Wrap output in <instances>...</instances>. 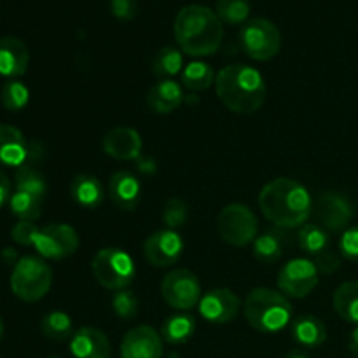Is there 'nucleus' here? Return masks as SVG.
Listing matches in <instances>:
<instances>
[{"instance_id": "1", "label": "nucleus", "mask_w": 358, "mask_h": 358, "mask_svg": "<svg viewBox=\"0 0 358 358\" xmlns=\"http://www.w3.org/2000/svg\"><path fill=\"white\" fill-rule=\"evenodd\" d=\"M259 208L269 222L283 229L303 226L313 212V201L303 184L292 178L280 177L262 187Z\"/></svg>"}, {"instance_id": "2", "label": "nucleus", "mask_w": 358, "mask_h": 358, "mask_svg": "<svg viewBox=\"0 0 358 358\" xmlns=\"http://www.w3.org/2000/svg\"><path fill=\"white\" fill-rule=\"evenodd\" d=\"M175 41L189 56H210L219 51L224 38L220 17L212 9L199 3L178 10L173 23Z\"/></svg>"}, {"instance_id": "3", "label": "nucleus", "mask_w": 358, "mask_h": 358, "mask_svg": "<svg viewBox=\"0 0 358 358\" xmlns=\"http://www.w3.org/2000/svg\"><path fill=\"white\" fill-rule=\"evenodd\" d=\"M215 90L220 101L236 114H254L266 101L264 77L248 65H227L220 70Z\"/></svg>"}, {"instance_id": "4", "label": "nucleus", "mask_w": 358, "mask_h": 358, "mask_svg": "<svg viewBox=\"0 0 358 358\" xmlns=\"http://www.w3.org/2000/svg\"><path fill=\"white\" fill-rule=\"evenodd\" d=\"M245 318L255 331L262 334H275L289 325L292 306L282 292L259 287L250 290L243 304Z\"/></svg>"}, {"instance_id": "5", "label": "nucleus", "mask_w": 358, "mask_h": 358, "mask_svg": "<svg viewBox=\"0 0 358 358\" xmlns=\"http://www.w3.org/2000/svg\"><path fill=\"white\" fill-rule=\"evenodd\" d=\"M52 285V271L41 257L27 255L16 262L10 273V290L17 299L35 303L48 296Z\"/></svg>"}, {"instance_id": "6", "label": "nucleus", "mask_w": 358, "mask_h": 358, "mask_svg": "<svg viewBox=\"0 0 358 358\" xmlns=\"http://www.w3.org/2000/svg\"><path fill=\"white\" fill-rule=\"evenodd\" d=\"M91 269L101 287L108 290L128 289L135 278V262L121 248H101L91 262Z\"/></svg>"}, {"instance_id": "7", "label": "nucleus", "mask_w": 358, "mask_h": 358, "mask_svg": "<svg viewBox=\"0 0 358 358\" xmlns=\"http://www.w3.org/2000/svg\"><path fill=\"white\" fill-rule=\"evenodd\" d=\"M240 45L248 58L255 62H268L280 52L282 34L273 21L254 17L241 27Z\"/></svg>"}, {"instance_id": "8", "label": "nucleus", "mask_w": 358, "mask_h": 358, "mask_svg": "<svg viewBox=\"0 0 358 358\" xmlns=\"http://www.w3.org/2000/svg\"><path fill=\"white\" fill-rule=\"evenodd\" d=\"M219 234L226 243L233 247H245L257 238V217L248 206L241 203H231L220 212L217 220Z\"/></svg>"}, {"instance_id": "9", "label": "nucleus", "mask_w": 358, "mask_h": 358, "mask_svg": "<svg viewBox=\"0 0 358 358\" xmlns=\"http://www.w3.org/2000/svg\"><path fill=\"white\" fill-rule=\"evenodd\" d=\"M161 296L171 308L187 311L201 301V285L189 269H173L161 283Z\"/></svg>"}, {"instance_id": "10", "label": "nucleus", "mask_w": 358, "mask_h": 358, "mask_svg": "<svg viewBox=\"0 0 358 358\" xmlns=\"http://www.w3.org/2000/svg\"><path fill=\"white\" fill-rule=\"evenodd\" d=\"M278 289L283 296L292 299H303L313 292L318 285V269L315 262L308 259H292L278 271Z\"/></svg>"}, {"instance_id": "11", "label": "nucleus", "mask_w": 358, "mask_h": 358, "mask_svg": "<svg viewBox=\"0 0 358 358\" xmlns=\"http://www.w3.org/2000/svg\"><path fill=\"white\" fill-rule=\"evenodd\" d=\"M34 247L41 257L59 261L76 254L79 248V236L69 224H49L38 229Z\"/></svg>"}, {"instance_id": "12", "label": "nucleus", "mask_w": 358, "mask_h": 358, "mask_svg": "<svg viewBox=\"0 0 358 358\" xmlns=\"http://www.w3.org/2000/svg\"><path fill=\"white\" fill-rule=\"evenodd\" d=\"M313 213L325 231L346 229L353 219V206L345 196L338 192H324L313 203Z\"/></svg>"}, {"instance_id": "13", "label": "nucleus", "mask_w": 358, "mask_h": 358, "mask_svg": "<svg viewBox=\"0 0 358 358\" xmlns=\"http://www.w3.org/2000/svg\"><path fill=\"white\" fill-rule=\"evenodd\" d=\"M184 241L177 231L163 229L150 234L143 243V255L156 268H166L180 259Z\"/></svg>"}, {"instance_id": "14", "label": "nucleus", "mask_w": 358, "mask_h": 358, "mask_svg": "<svg viewBox=\"0 0 358 358\" xmlns=\"http://www.w3.org/2000/svg\"><path fill=\"white\" fill-rule=\"evenodd\" d=\"M163 336L149 325H138L124 336L121 343V358H161Z\"/></svg>"}, {"instance_id": "15", "label": "nucleus", "mask_w": 358, "mask_h": 358, "mask_svg": "<svg viewBox=\"0 0 358 358\" xmlns=\"http://www.w3.org/2000/svg\"><path fill=\"white\" fill-rule=\"evenodd\" d=\"M240 299L229 289H213L199 301V313L210 324H229L240 311Z\"/></svg>"}, {"instance_id": "16", "label": "nucleus", "mask_w": 358, "mask_h": 358, "mask_svg": "<svg viewBox=\"0 0 358 358\" xmlns=\"http://www.w3.org/2000/svg\"><path fill=\"white\" fill-rule=\"evenodd\" d=\"M103 150L119 161L138 159L142 154V136L136 129L119 126L103 136Z\"/></svg>"}, {"instance_id": "17", "label": "nucleus", "mask_w": 358, "mask_h": 358, "mask_svg": "<svg viewBox=\"0 0 358 358\" xmlns=\"http://www.w3.org/2000/svg\"><path fill=\"white\" fill-rule=\"evenodd\" d=\"M30 62L28 48L21 38L6 35L0 38V76L7 79H17L24 76Z\"/></svg>"}, {"instance_id": "18", "label": "nucleus", "mask_w": 358, "mask_h": 358, "mask_svg": "<svg viewBox=\"0 0 358 358\" xmlns=\"http://www.w3.org/2000/svg\"><path fill=\"white\" fill-rule=\"evenodd\" d=\"M70 353L73 358H110V341L100 329L83 327L70 339Z\"/></svg>"}, {"instance_id": "19", "label": "nucleus", "mask_w": 358, "mask_h": 358, "mask_svg": "<svg viewBox=\"0 0 358 358\" xmlns=\"http://www.w3.org/2000/svg\"><path fill=\"white\" fill-rule=\"evenodd\" d=\"M30 145L17 128L0 122V164L20 168L30 157Z\"/></svg>"}, {"instance_id": "20", "label": "nucleus", "mask_w": 358, "mask_h": 358, "mask_svg": "<svg viewBox=\"0 0 358 358\" xmlns=\"http://www.w3.org/2000/svg\"><path fill=\"white\" fill-rule=\"evenodd\" d=\"M140 182L129 171H115L108 180V194L117 208L135 210L140 203Z\"/></svg>"}, {"instance_id": "21", "label": "nucleus", "mask_w": 358, "mask_h": 358, "mask_svg": "<svg viewBox=\"0 0 358 358\" xmlns=\"http://www.w3.org/2000/svg\"><path fill=\"white\" fill-rule=\"evenodd\" d=\"M182 101H184V91L180 84L171 79L156 83L147 94V103L156 114H170L180 107Z\"/></svg>"}, {"instance_id": "22", "label": "nucleus", "mask_w": 358, "mask_h": 358, "mask_svg": "<svg viewBox=\"0 0 358 358\" xmlns=\"http://www.w3.org/2000/svg\"><path fill=\"white\" fill-rule=\"evenodd\" d=\"M70 192H72V198L76 199L77 205L87 210L98 208L105 198L103 185L100 184V180L86 173L73 177L72 184H70Z\"/></svg>"}, {"instance_id": "23", "label": "nucleus", "mask_w": 358, "mask_h": 358, "mask_svg": "<svg viewBox=\"0 0 358 358\" xmlns=\"http://www.w3.org/2000/svg\"><path fill=\"white\" fill-rule=\"evenodd\" d=\"M292 338L304 348H318L327 339V327L320 318L303 315L292 324Z\"/></svg>"}, {"instance_id": "24", "label": "nucleus", "mask_w": 358, "mask_h": 358, "mask_svg": "<svg viewBox=\"0 0 358 358\" xmlns=\"http://www.w3.org/2000/svg\"><path fill=\"white\" fill-rule=\"evenodd\" d=\"M196 320L187 313L171 315L166 318L161 329V336L170 345H184L194 336Z\"/></svg>"}, {"instance_id": "25", "label": "nucleus", "mask_w": 358, "mask_h": 358, "mask_svg": "<svg viewBox=\"0 0 358 358\" xmlns=\"http://www.w3.org/2000/svg\"><path fill=\"white\" fill-rule=\"evenodd\" d=\"M334 310L350 324H358V282H346L336 290Z\"/></svg>"}, {"instance_id": "26", "label": "nucleus", "mask_w": 358, "mask_h": 358, "mask_svg": "<svg viewBox=\"0 0 358 358\" xmlns=\"http://www.w3.org/2000/svg\"><path fill=\"white\" fill-rule=\"evenodd\" d=\"M182 65H184L182 52L177 48H171V45L161 48L154 55L152 63H150L154 76L161 77V79H170V77L177 76L180 72Z\"/></svg>"}, {"instance_id": "27", "label": "nucleus", "mask_w": 358, "mask_h": 358, "mask_svg": "<svg viewBox=\"0 0 358 358\" xmlns=\"http://www.w3.org/2000/svg\"><path fill=\"white\" fill-rule=\"evenodd\" d=\"M44 336L51 341H69L73 336L72 318L63 311H51L41 322Z\"/></svg>"}, {"instance_id": "28", "label": "nucleus", "mask_w": 358, "mask_h": 358, "mask_svg": "<svg viewBox=\"0 0 358 358\" xmlns=\"http://www.w3.org/2000/svg\"><path fill=\"white\" fill-rule=\"evenodd\" d=\"M14 184H16V191L27 192V194L41 199H44L45 191H48L44 175L35 170L34 166H28V164L17 168L16 175H14Z\"/></svg>"}, {"instance_id": "29", "label": "nucleus", "mask_w": 358, "mask_h": 358, "mask_svg": "<svg viewBox=\"0 0 358 358\" xmlns=\"http://www.w3.org/2000/svg\"><path fill=\"white\" fill-rule=\"evenodd\" d=\"M283 255V238L278 233L261 234L254 241V257L262 264H273Z\"/></svg>"}, {"instance_id": "30", "label": "nucleus", "mask_w": 358, "mask_h": 358, "mask_svg": "<svg viewBox=\"0 0 358 358\" xmlns=\"http://www.w3.org/2000/svg\"><path fill=\"white\" fill-rule=\"evenodd\" d=\"M215 83L213 69L205 62H194L182 72V84L191 91H205Z\"/></svg>"}, {"instance_id": "31", "label": "nucleus", "mask_w": 358, "mask_h": 358, "mask_svg": "<svg viewBox=\"0 0 358 358\" xmlns=\"http://www.w3.org/2000/svg\"><path fill=\"white\" fill-rule=\"evenodd\" d=\"M9 208L13 212V215L17 217L20 220L35 222L42 213V199L27 194V192L16 191L10 196Z\"/></svg>"}, {"instance_id": "32", "label": "nucleus", "mask_w": 358, "mask_h": 358, "mask_svg": "<svg viewBox=\"0 0 358 358\" xmlns=\"http://www.w3.org/2000/svg\"><path fill=\"white\" fill-rule=\"evenodd\" d=\"M252 10V0H217L215 13L222 23L241 24L247 23Z\"/></svg>"}, {"instance_id": "33", "label": "nucleus", "mask_w": 358, "mask_h": 358, "mask_svg": "<svg viewBox=\"0 0 358 358\" xmlns=\"http://www.w3.org/2000/svg\"><path fill=\"white\" fill-rule=\"evenodd\" d=\"M299 247L311 255L329 250V234L320 224H304L299 231Z\"/></svg>"}, {"instance_id": "34", "label": "nucleus", "mask_w": 358, "mask_h": 358, "mask_svg": "<svg viewBox=\"0 0 358 358\" xmlns=\"http://www.w3.org/2000/svg\"><path fill=\"white\" fill-rule=\"evenodd\" d=\"M30 100V91L21 80L10 79L0 90V101L10 112L23 110Z\"/></svg>"}, {"instance_id": "35", "label": "nucleus", "mask_w": 358, "mask_h": 358, "mask_svg": "<svg viewBox=\"0 0 358 358\" xmlns=\"http://www.w3.org/2000/svg\"><path fill=\"white\" fill-rule=\"evenodd\" d=\"M112 308H114L115 315L122 320H131L138 315L140 310V303L138 297L133 290L129 289H122L117 290V292L112 296Z\"/></svg>"}, {"instance_id": "36", "label": "nucleus", "mask_w": 358, "mask_h": 358, "mask_svg": "<svg viewBox=\"0 0 358 358\" xmlns=\"http://www.w3.org/2000/svg\"><path fill=\"white\" fill-rule=\"evenodd\" d=\"M187 215H189V208L187 205H185L184 199L171 198L170 201L164 205L163 220L168 226V229L175 231L178 229V227L184 226V224L187 222Z\"/></svg>"}, {"instance_id": "37", "label": "nucleus", "mask_w": 358, "mask_h": 358, "mask_svg": "<svg viewBox=\"0 0 358 358\" xmlns=\"http://www.w3.org/2000/svg\"><path fill=\"white\" fill-rule=\"evenodd\" d=\"M38 234V227L34 222H28V220H20L16 222V226L10 231V236L16 241L17 245H23V247H31L35 243V238Z\"/></svg>"}, {"instance_id": "38", "label": "nucleus", "mask_w": 358, "mask_h": 358, "mask_svg": "<svg viewBox=\"0 0 358 358\" xmlns=\"http://www.w3.org/2000/svg\"><path fill=\"white\" fill-rule=\"evenodd\" d=\"M339 250H341L343 257L352 262H358V226L345 231L341 241H339Z\"/></svg>"}, {"instance_id": "39", "label": "nucleus", "mask_w": 358, "mask_h": 358, "mask_svg": "<svg viewBox=\"0 0 358 358\" xmlns=\"http://www.w3.org/2000/svg\"><path fill=\"white\" fill-rule=\"evenodd\" d=\"M110 10L119 21H131L138 14V0H110Z\"/></svg>"}, {"instance_id": "40", "label": "nucleus", "mask_w": 358, "mask_h": 358, "mask_svg": "<svg viewBox=\"0 0 358 358\" xmlns=\"http://www.w3.org/2000/svg\"><path fill=\"white\" fill-rule=\"evenodd\" d=\"M315 266H317L318 273H322V275H332V273L341 268V259H339V255L325 250L322 254L315 255Z\"/></svg>"}, {"instance_id": "41", "label": "nucleus", "mask_w": 358, "mask_h": 358, "mask_svg": "<svg viewBox=\"0 0 358 358\" xmlns=\"http://www.w3.org/2000/svg\"><path fill=\"white\" fill-rule=\"evenodd\" d=\"M10 180L2 170H0V208L10 199Z\"/></svg>"}, {"instance_id": "42", "label": "nucleus", "mask_w": 358, "mask_h": 358, "mask_svg": "<svg viewBox=\"0 0 358 358\" xmlns=\"http://www.w3.org/2000/svg\"><path fill=\"white\" fill-rule=\"evenodd\" d=\"M2 261L6 262L7 266H16V262L20 261V259H17V255H16V252L13 250V248H3L2 250Z\"/></svg>"}, {"instance_id": "43", "label": "nucleus", "mask_w": 358, "mask_h": 358, "mask_svg": "<svg viewBox=\"0 0 358 358\" xmlns=\"http://www.w3.org/2000/svg\"><path fill=\"white\" fill-rule=\"evenodd\" d=\"M348 348H350V352H352V355L358 358V327L352 332V336H350Z\"/></svg>"}, {"instance_id": "44", "label": "nucleus", "mask_w": 358, "mask_h": 358, "mask_svg": "<svg viewBox=\"0 0 358 358\" xmlns=\"http://www.w3.org/2000/svg\"><path fill=\"white\" fill-rule=\"evenodd\" d=\"M285 358H308V355L304 352H301V350H294V352H290Z\"/></svg>"}, {"instance_id": "45", "label": "nucleus", "mask_w": 358, "mask_h": 358, "mask_svg": "<svg viewBox=\"0 0 358 358\" xmlns=\"http://www.w3.org/2000/svg\"><path fill=\"white\" fill-rule=\"evenodd\" d=\"M2 336H3V320L0 317V341H2Z\"/></svg>"}, {"instance_id": "46", "label": "nucleus", "mask_w": 358, "mask_h": 358, "mask_svg": "<svg viewBox=\"0 0 358 358\" xmlns=\"http://www.w3.org/2000/svg\"><path fill=\"white\" fill-rule=\"evenodd\" d=\"M52 358H58V357H52Z\"/></svg>"}]
</instances>
